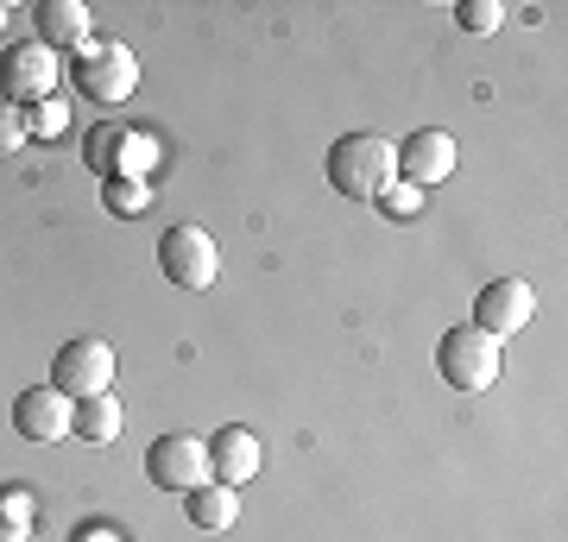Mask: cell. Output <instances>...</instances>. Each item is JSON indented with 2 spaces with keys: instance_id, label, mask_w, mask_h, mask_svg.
Here are the masks:
<instances>
[{
  "instance_id": "cell-17",
  "label": "cell",
  "mask_w": 568,
  "mask_h": 542,
  "mask_svg": "<svg viewBox=\"0 0 568 542\" xmlns=\"http://www.w3.org/2000/svg\"><path fill=\"white\" fill-rule=\"evenodd\" d=\"M455 25L474 32V39H493V32L506 25V7H499V0H462V7H455Z\"/></svg>"
},
{
  "instance_id": "cell-22",
  "label": "cell",
  "mask_w": 568,
  "mask_h": 542,
  "mask_svg": "<svg viewBox=\"0 0 568 542\" xmlns=\"http://www.w3.org/2000/svg\"><path fill=\"white\" fill-rule=\"evenodd\" d=\"M26 145V108L0 101V152H20Z\"/></svg>"
},
{
  "instance_id": "cell-10",
  "label": "cell",
  "mask_w": 568,
  "mask_h": 542,
  "mask_svg": "<svg viewBox=\"0 0 568 542\" xmlns=\"http://www.w3.org/2000/svg\"><path fill=\"white\" fill-rule=\"evenodd\" d=\"M398 177L417 183V190H436L443 177H455V133L443 126H424L398 145Z\"/></svg>"
},
{
  "instance_id": "cell-20",
  "label": "cell",
  "mask_w": 568,
  "mask_h": 542,
  "mask_svg": "<svg viewBox=\"0 0 568 542\" xmlns=\"http://www.w3.org/2000/svg\"><path fill=\"white\" fill-rule=\"evenodd\" d=\"M102 202L114 208V215H140V208H145V183L140 177H108L102 183Z\"/></svg>"
},
{
  "instance_id": "cell-19",
  "label": "cell",
  "mask_w": 568,
  "mask_h": 542,
  "mask_svg": "<svg viewBox=\"0 0 568 542\" xmlns=\"http://www.w3.org/2000/svg\"><path fill=\"white\" fill-rule=\"evenodd\" d=\"M63 126H70V108L58 95L39 101V108H26V140H58Z\"/></svg>"
},
{
  "instance_id": "cell-13",
  "label": "cell",
  "mask_w": 568,
  "mask_h": 542,
  "mask_svg": "<svg viewBox=\"0 0 568 542\" xmlns=\"http://www.w3.org/2000/svg\"><path fill=\"white\" fill-rule=\"evenodd\" d=\"M183 518L196 523V530H234L241 518V492L222 480H203L196 492H183Z\"/></svg>"
},
{
  "instance_id": "cell-9",
  "label": "cell",
  "mask_w": 568,
  "mask_h": 542,
  "mask_svg": "<svg viewBox=\"0 0 568 542\" xmlns=\"http://www.w3.org/2000/svg\"><path fill=\"white\" fill-rule=\"evenodd\" d=\"M70 417H77V403L63 398V391H51V385H32V391H20L13 398V429H20V442H63L70 436Z\"/></svg>"
},
{
  "instance_id": "cell-6",
  "label": "cell",
  "mask_w": 568,
  "mask_h": 542,
  "mask_svg": "<svg viewBox=\"0 0 568 542\" xmlns=\"http://www.w3.org/2000/svg\"><path fill=\"white\" fill-rule=\"evenodd\" d=\"M51 89H58V51H44L39 39H20L0 51V101L39 108V101H51Z\"/></svg>"
},
{
  "instance_id": "cell-1",
  "label": "cell",
  "mask_w": 568,
  "mask_h": 542,
  "mask_svg": "<svg viewBox=\"0 0 568 542\" xmlns=\"http://www.w3.org/2000/svg\"><path fill=\"white\" fill-rule=\"evenodd\" d=\"M398 177V145L386 133H342L328 145V190H342L354 202H373Z\"/></svg>"
},
{
  "instance_id": "cell-12",
  "label": "cell",
  "mask_w": 568,
  "mask_h": 542,
  "mask_svg": "<svg viewBox=\"0 0 568 542\" xmlns=\"http://www.w3.org/2000/svg\"><path fill=\"white\" fill-rule=\"evenodd\" d=\"M32 20H39L44 51H82V44H89V7H82V0H39Z\"/></svg>"
},
{
  "instance_id": "cell-11",
  "label": "cell",
  "mask_w": 568,
  "mask_h": 542,
  "mask_svg": "<svg viewBox=\"0 0 568 542\" xmlns=\"http://www.w3.org/2000/svg\"><path fill=\"white\" fill-rule=\"evenodd\" d=\"M253 473H260V436H253L246 422H227V429H215V436H209V480L246 485Z\"/></svg>"
},
{
  "instance_id": "cell-18",
  "label": "cell",
  "mask_w": 568,
  "mask_h": 542,
  "mask_svg": "<svg viewBox=\"0 0 568 542\" xmlns=\"http://www.w3.org/2000/svg\"><path fill=\"white\" fill-rule=\"evenodd\" d=\"M82 158H89V171H95V177H121V133L95 126V133H89V145H82Z\"/></svg>"
},
{
  "instance_id": "cell-2",
  "label": "cell",
  "mask_w": 568,
  "mask_h": 542,
  "mask_svg": "<svg viewBox=\"0 0 568 542\" xmlns=\"http://www.w3.org/2000/svg\"><path fill=\"white\" fill-rule=\"evenodd\" d=\"M70 82H77L95 108H121V101L140 89V58H133L121 39H89L77 51V63H70Z\"/></svg>"
},
{
  "instance_id": "cell-23",
  "label": "cell",
  "mask_w": 568,
  "mask_h": 542,
  "mask_svg": "<svg viewBox=\"0 0 568 542\" xmlns=\"http://www.w3.org/2000/svg\"><path fill=\"white\" fill-rule=\"evenodd\" d=\"M70 542H126V536L114 530V523H77V536Z\"/></svg>"
},
{
  "instance_id": "cell-5",
  "label": "cell",
  "mask_w": 568,
  "mask_h": 542,
  "mask_svg": "<svg viewBox=\"0 0 568 542\" xmlns=\"http://www.w3.org/2000/svg\"><path fill=\"white\" fill-rule=\"evenodd\" d=\"M51 391H63L70 403L114 391V347L95 341V335H82V341H63V347H58V360H51Z\"/></svg>"
},
{
  "instance_id": "cell-3",
  "label": "cell",
  "mask_w": 568,
  "mask_h": 542,
  "mask_svg": "<svg viewBox=\"0 0 568 542\" xmlns=\"http://www.w3.org/2000/svg\"><path fill=\"white\" fill-rule=\"evenodd\" d=\"M436 372H443L455 391H493L499 372H506V354L493 335H480L474 321L467 328H448L443 341H436Z\"/></svg>"
},
{
  "instance_id": "cell-14",
  "label": "cell",
  "mask_w": 568,
  "mask_h": 542,
  "mask_svg": "<svg viewBox=\"0 0 568 542\" xmlns=\"http://www.w3.org/2000/svg\"><path fill=\"white\" fill-rule=\"evenodd\" d=\"M121 422H126L121 398H114V391H102V398H82V403H77L70 436H77V442H89V448H108L114 436H121Z\"/></svg>"
},
{
  "instance_id": "cell-21",
  "label": "cell",
  "mask_w": 568,
  "mask_h": 542,
  "mask_svg": "<svg viewBox=\"0 0 568 542\" xmlns=\"http://www.w3.org/2000/svg\"><path fill=\"white\" fill-rule=\"evenodd\" d=\"M152 158H159L152 133H121V177H140V171H145Z\"/></svg>"
},
{
  "instance_id": "cell-15",
  "label": "cell",
  "mask_w": 568,
  "mask_h": 542,
  "mask_svg": "<svg viewBox=\"0 0 568 542\" xmlns=\"http://www.w3.org/2000/svg\"><path fill=\"white\" fill-rule=\"evenodd\" d=\"M32 536V492L26 485H0V542Z\"/></svg>"
},
{
  "instance_id": "cell-8",
  "label": "cell",
  "mask_w": 568,
  "mask_h": 542,
  "mask_svg": "<svg viewBox=\"0 0 568 542\" xmlns=\"http://www.w3.org/2000/svg\"><path fill=\"white\" fill-rule=\"evenodd\" d=\"M530 316H537V290L525 278H493L474 297V328L493 335V341H511L518 328H530Z\"/></svg>"
},
{
  "instance_id": "cell-24",
  "label": "cell",
  "mask_w": 568,
  "mask_h": 542,
  "mask_svg": "<svg viewBox=\"0 0 568 542\" xmlns=\"http://www.w3.org/2000/svg\"><path fill=\"white\" fill-rule=\"evenodd\" d=\"M0 32H7V7H0Z\"/></svg>"
},
{
  "instance_id": "cell-4",
  "label": "cell",
  "mask_w": 568,
  "mask_h": 542,
  "mask_svg": "<svg viewBox=\"0 0 568 542\" xmlns=\"http://www.w3.org/2000/svg\"><path fill=\"white\" fill-rule=\"evenodd\" d=\"M159 272L178 284V290H209L215 272H222V246H215L209 227L178 222V227H164V241H159Z\"/></svg>"
},
{
  "instance_id": "cell-16",
  "label": "cell",
  "mask_w": 568,
  "mask_h": 542,
  "mask_svg": "<svg viewBox=\"0 0 568 542\" xmlns=\"http://www.w3.org/2000/svg\"><path fill=\"white\" fill-rule=\"evenodd\" d=\"M373 202H379V215H386V222H417V215H424V202H429V190H417V183H405V177H392Z\"/></svg>"
},
{
  "instance_id": "cell-7",
  "label": "cell",
  "mask_w": 568,
  "mask_h": 542,
  "mask_svg": "<svg viewBox=\"0 0 568 542\" xmlns=\"http://www.w3.org/2000/svg\"><path fill=\"white\" fill-rule=\"evenodd\" d=\"M145 473H152L159 492H178L183 499V492H196V485L209 480V442L171 429V436H159V442L145 448Z\"/></svg>"
}]
</instances>
